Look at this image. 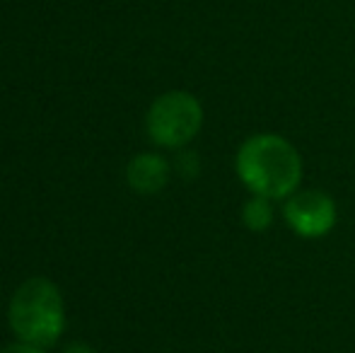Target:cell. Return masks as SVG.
<instances>
[{"label":"cell","mask_w":355,"mask_h":353,"mask_svg":"<svg viewBox=\"0 0 355 353\" xmlns=\"http://www.w3.org/2000/svg\"><path fill=\"white\" fill-rule=\"evenodd\" d=\"M271 201H273V198H266V196H252L247 203H244L242 221L252 232H263V230H268V227H271V223H273Z\"/></svg>","instance_id":"cell-6"},{"label":"cell","mask_w":355,"mask_h":353,"mask_svg":"<svg viewBox=\"0 0 355 353\" xmlns=\"http://www.w3.org/2000/svg\"><path fill=\"white\" fill-rule=\"evenodd\" d=\"M169 162L157 153H141L126 167V182L141 196L159 193L169 182Z\"/></svg>","instance_id":"cell-5"},{"label":"cell","mask_w":355,"mask_h":353,"mask_svg":"<svg viewBox=\"0 0 355 353\" xmlns=\"http://www.w3.org/2000/svg\"><path fill=\"white\" fill-rule=\"evenodd\" d=\"M148 136L162 148H184L198 136L203 126V107L191 92H164L148 109Z\"/></svg>","instance_id":"cell-3"},{"label":"cell","mask_w":355,"mask_h":353,"mask_svg":"<svg viewBox=\"0 0 355 353\" xmlns=\"http://www.w3.org/2000/svg\"><path fill=\"white\" fill-rule=\"evenodd\" d=\"M0 353H46V349H42V346L37 344H29V341H12V344H8Z\"/></svg>","instance_id":"cell-7"},{"label":"cell","mask_w":355,"mask_h":353,"mask_svg":"<svg viewBox=\"0 0 355 353\" xmlns=\"http://www.w3.org/2000/svg\"><path fill=\"white\" fill-rule=\"evenodd\" d=\"M63 353H97V351H94L89 344H85V341H75V344L66 346V351Z\"/></svg>","instance_id":"cell-8"},{"label":"cell","mask_w":355,"mask_h":353,"mask_svg":"<svg viewBox=\"0 0 355 353\" xmlns=\"http://www.w3.org/2000/svg\"><path fill=\"white\" fill-rule=\"evenodd\" d=\"M285 223L304 240H317L336 225V203L319 189H304L288 196L283 208Z\"/></svg>","instance_id":"cell-4"},{"label":"cell","mask_w":355,"mask_h":353,"mask_svg":"<svg viewBox=\"0 0 355 353\" xmlns=\"http://www.w3.org/2000/svg\"><path fill=\"white\" fill-rule=\"evenodd\" d=\"M237 177L254 196L288 198L302 179V160L293 143L276 133H257L239 146L234 157Z\"/></svg>","instance_id":"cell-1"},{"label":"cell","mask_w":355,"mask_h":353,"mask_svg":"<svg viewBox=\"0 0 355 353\" xmlns=\"http://www.w3.org/2000/svg\"><path fill=\"white\" fill-rule=\"evenodd\" d=\"M8 322L19 341L42 349L56 344L66 329V305L56 283L44 276L24 281L10 298Z\"/></svg>","instance_id":"cell-2"}]
</instances>
